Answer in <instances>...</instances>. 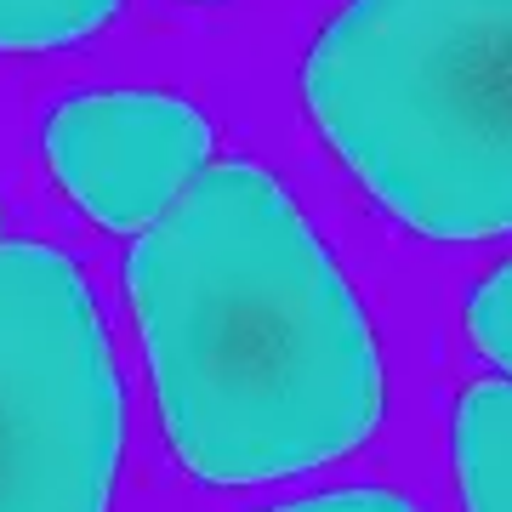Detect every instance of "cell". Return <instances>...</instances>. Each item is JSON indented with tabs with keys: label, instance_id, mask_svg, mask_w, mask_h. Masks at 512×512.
Listing matches in <instances>:
<instances>
[{
	"label": "cell",
	"instance_id": "cell-7",
	"mask_svg": "<svg viewBox=\"0 0 512 512\" xmlns=\"http://www.w3.org/2000/svg\"><path fill=\"white\" fill-rule=\"evenodd\" d=\"M467 325L473 342L490 353L501 370H512V262H501L490 279H478L467 296Z\"/></svg>",
	"mask_w": 512,
	"mask_h": 512
},
{
	"label": "cell",
	"instance_id": "cell-8",
	"mask_svg": "<svg viewBox=\"0 0 512 512\" xmlns=\"http://www.w3.org/2000/svg\"><path fill=\"white\" fill-rule=\"evenodd\" d=\"M268 512H416L404 495L393 490H325V495H308V501H285V507H268Z\"/></svg>",
	"mask_w": 512,
	"mask_h": 512
},
{
	"label": "cell",
	"instance_id": "cell-2",
	"mask_svg": "<svg viewBox=\"0 0 512 512\" xmlns=\"http://www.w3.org/2000/svg\"><path fill=\"white\" fill-rule=\"evenodd\" d=\"M302 97L416 234H512V0H348L313 40Z\"/></svg>",
	"mask_w": 512,
	"mask_h": 512
},
{
	"label": "cell",
	"instance_id": "cell-3",
	"mask_svg": "<svg viewBox=\"0 0 512 512\" xmlns=\"http://www.w3.org/2000/svg\"><path fill=\"white\" fill-rule=\"evenodd\" d=\"M126 382L86 274L0 245V512H109Z\"/></svg>",
	"mask_w": 512,
	"mask_h": 512
},
{
	"label": "cell",
	"instance_id": "cell-1",
	"mask_svg": "<svg viewBox=\"0 0 512 512\" xmlns=\"http://www.w3.org/2000/svg\"><path fill=\"white\" fill-rule=\"evenodd\" d=\"M131 308L177 461L268 484L382 421L376 336L308 217L262 165H211L131 251Z\"/></svg>",
	"mask_w": 512,
	"mask_h": 512
},
{
	"label": "cell",
	"instance_id": "cell-5",
	"mask_svg": "<svg viewBox=\"0 0 512 512\" xmlns=\"http://www.w3.org/2000/svg\"><path fill=\"white\" fill-rule=\"evenodd\" d=\"M456 473L467 512H512V382H478L456 404Z\"/></svg>",
	"mask_w": 512,
	"mask_h": 512
},
{
	"label": "cell",
	"instance_id": "cell-6",
	"mask_svg": "<svg viewBox=\"0 0 512 512\" xmlns=\"http://www.w3.org/2000/svg\"><path fill=\"white\" fill-rule=\"evenodd\" d=\"M120 12V0H0V52H57Z\"/></svg>",
	"mask_w": 512,
	"mask_h": 512
},
{
	"label": "cell",
	"instance_id": "cell-4",
	"mask_svg": "<svg viewBox=\"0 0 512 512\" xmlns=\"http://www.w3.org/2000/svg\"><path fill=\"white\" fill-rule=\"evenodd\" d=\"M211 120L171 92H74L46 120V160L114 234L154 228L211 160Z\"/></svg>",
	"mask_w": 512,
	"mask_h": 512
}]
</instances>
